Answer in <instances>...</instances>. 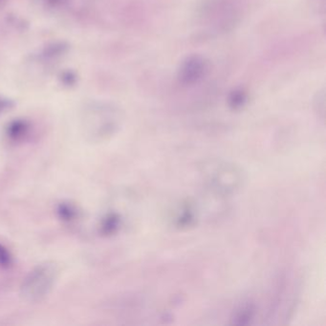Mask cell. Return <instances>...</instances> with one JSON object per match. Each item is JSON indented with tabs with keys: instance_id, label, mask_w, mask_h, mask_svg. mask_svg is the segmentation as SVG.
<instances>
[{
	"instance_id": "obj_1",
	"label": "cell",
	"mask_w": 326,
	"mask_h": 326,
	"mask_svg": "<svg viewBox=\"0 0 326 326\" xmlns=\"http://www.w3.org/2000/svg\"><path fill=\"white\" fill-rule=\"evenodd\" d=\"M59 275V267L53 261H46L36 266L23 279L20 297L27 302H39L54 288Z\"/></svg>"
},
{
	"instance_id": "obj_2",
	"label": "cell",
	"mask_w": 326,
	"mask_h": 326,
	"mask_svg": "<svg viewBox=\"0 0 326 326\" xmlns=\"http://www.w3.org/2000/svg\"><path fill=\"white\" fill-rule=\"evenodd\" d=\"M207 70L208 64L202 56L190 55L181 64L178 79L184 85H192L204 78Z\"/></svg>"
},
{
	"instance_id": "obj_3",
	"label": "cell",
	"mask_w": 326,
	"mask_h": 326,
	"mask_svg": "<svg viewBox=\"0 0 326 326\" xmlns=\"http://www.w3.org/2000/svg\"><path fill=\"white\" fill-rule=\"evenodd\" d=\"M31 131V125L29 122L22 120H17L10 122L6 127L5 135L9 142L18 144L27 139Z\"/></svg>"
},
{
	"instance_id": "obj_4",
	"label": "cell",
	"mask_w": 326,
	"mask_h": 326,
	"mask_svg": "<svg viewBox=\"0 0 326 326\" xmlns=\"http://www.w3.org/2000/svg\"><path fill=\"white\" fill-rule=\"evenodd\" d=\"M55 214L57 218L64 224L76 223L81 217L78 207L69 201H63L56 206Z\"/></svg>"
},
{
	"instance_id": "obj_5",
	"label": "cell",
	"mask_w": 326,
	"mask_h": 326,
	"mask_svg": "<svg viewBox=\"0 0 326 326\" xmlns=\"http://www.w3.org/2000/svg\"><path fill=\"white\" fill-rule=\"evenodd\" d=\"M120 217L117 214L111 213L102 219L100 224V233L106 236L114 234L120 228Z\"/></svg>"
},
{
	"instance_id": "obj_6",
	"label": "cell",
	"mask_w": 326,
	"mask_h": 326,
	"mask_svg": "<svg viewBox=\"0 0 326 326\" xmlns=\"http://www.w3.org/2000/svg\"><path fill=\"white\" fill-rule=\"evenodd\" d=\"M14 264V258L11 252L4 246L0 244V267L3 269H9Z\"/></svg>"
},
{
	"instance_id": "obj_7",
	"label": "cell",
	"mask_w": 326,
	"mask_h": 326,
	"mask_svg": "<svg viewBox=\"0 0 326 326\" xmlns=\"http://www.w3.org/2000/svg\"><path fill=\"white\" fill-rule=\"evenodd\" d=\"M246 102V94L242 90H234L230 97V104L232 109H239L243 107Z\"/></svg>"
}]
</instances>
